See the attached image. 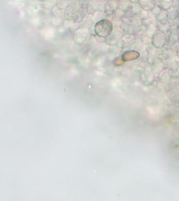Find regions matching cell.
I'll list each match as a JSON object with an SVG mask.
<instances>
[{
    "label": "cell",
    "instance_id": "cell-1",
    "mask_svg": "<svg viewBox=\"0 0 179 201\" xmlns=\"http://www.w3.org/2000/svg\"><path fill=\"white\" fill-rule=\"evenodd\" d=\"M112 29V23L107 20H102L98 22L95 27V33L101 37L108 36L111 33Z\"/></svg>",
    "mask_w": 179,
    "mask_h": 201
},
{
    "label": "cell",
    "instance_id": "cell-2",
    "mask_svg": "<svg viewBox=\"0 0 179 201\" xmlns=\"http://www.w3.org/2000/svg\"><path fill=\"white\" fill-rule=\"evenodd\" d=\"M139 56V53L136 51H129L125 53L122 57V60L123 62H129V61L134 60L137 59Z\"/></svg>",
    "mask_w": 179,
    "mask_h": 201
}]
</instances>
